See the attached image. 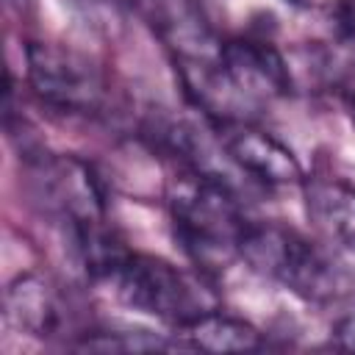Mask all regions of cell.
Returning a JSON list of instances; mask_svg holds the SVG:
<instances>
[{
  "instance_id": "1",
  "label": "cell",
  "mask_w": 355,
  "mask_h": 355,
  "mask_svg": "<svg viewBox=\"0 0 355 355\" xmlns=\"http://www.w3.org/2000/svg\"><path fill=\"white\" fill-rule=\"evenodd\" d=\"M169 219L175 241L202 272H225L241 247L250 219L241 211L236 189L186 169L169 186Z\"/></svg>"
},
{
  "instance_id": "11",
  "label": "cell",
  "mask_w": 355,
  "mask_h": 355,
  "mask_svg": "<svg viewBox=\"0 0 355 355\" xmlns=\"http://www.w3.org/2000/svg\"><path fill=\"white\" fill-rule=\"evenodd\" d=\"M72 347L83 352L86 349L89 352H158V349H175L186 344H175L161 333H147V330H86Z\"/></svg>"
},
{
  "instance_id": "6",
  "label": "cell",
  "mask_w": 355,
  "mask_h": 355,
  "mask_svg": "<svg viewBox=\"0 0 355 355\" xmlns=\"http://www.w3.org/2000/svg\"><path fill=\"white\" fill-rule=\"evenodd\" d=\"M214 130L227 158L250 180H258L263 186H297L305 180L302 164L294 150L269 130L255 128L247 119L216 122Z\"/></svg>"
},
{
  "instance_id": "12",
  "label": "cell",
  "mask_w": 355,
  "mask_h": 355,
  "mask_svg": "<svg viewBox=\"0 0 355 355\" xmlns=\"http://www.w3.org/2000/svg\"><path fill=\"white\" fill-rule=\"evenodd\" d=\"M330 341L338 349H344V352H355V302L333 319V324H330Z\"/></svg>"
},
{
  "instance_id": "14",
  "label": "cell",
  "mask_w": 355,
  "mask_h": 355,
  "mask_svg": "<svg viewBox=\"0 0 355 355\" xmlns=\"http://www.w3.org/2000/svg\"><path fill=\"white\" fill-rule=\"evenodd\" d=\"M6 6H8L11 11H17V14H22V11H28L31 0H6Z\"/></svg>"
},
{
  "instance_id": "5",
  "label": "cell",
  "mask_w": 355,
  "mask_h": 355,
  "mask_svg": "<svg viewBox=\"0 0 355 355\" xmlns=\"http://www.w3.org/2000/svg\"><path fill=\"white\" fill-rule=\"evenodd\" d=\"M216 61L225 78L233 83V89L252 108H258L261 103L286 97L294 89L291 67L272 42L252 39V36L225 39L219 44Z\"/></svg>"
},
{
  "instance_id": "7",
  "label": "cell",
  "mask_w": 355,
  "mask_h": 355,
  "mask_svg": "<svg viewBox=\"0 0 355 355\" xmlns=\"http://www.w3.org/2000/svg\"><path fill=\"white\" fill-rule=\"evenodd\" d=\"M155 36L172 50V58H216V36L200 0H130Z\"/></svg>"
},
{
  "instance_id": "2",
  "label": "cell",
  "mask_w": 355,
  "mask_h": 355,
  "mask_svg": "<svg viewBox=\"0 0 355 355\" xmlns=\"http://www.w3.org/2000/svg\"><path fill=\"white\" fill-rule=\"evenodd\" d=\"M239 258L252 272L280 283L308 302L336 300L344 288L341 269L316 244L275 222H250L241 236Z\"/></svg>"
},
{
  "instance_id": "10",
  "label": "cell",
  "mask_w": 355,
  "mask_h": 355,
  "mask_svg": "<svg viewBox=\"0 0 355 355\" xmlns=\"http://www.w3.org/2000/svg\"><path fill=\"white\" fill-rule=\"evenodd\" d=\"M186 344L191 349H205V352H258L263 349V333L239 316H230L225 311H205L194 322L183 327Z\"/></svg>"
},
{
  "instance_id": "15",
  "label": "cell",
  "mask_w": 355,
  "mask_h": 355,
  "mask_svg": "<svg viewBox=\"0 0 355 355\" xmlns=\"http://www.w3.org/2000/svg\"><path fill=\"white\" fill-rule=\"evenodd\" d=\"M347 108H349V116H352V125H355V97H347Z\"/></svg>"
},
{
  "instance_id": "8",
  "label": "cell",
  "mask_w": 355,
  "mask_h": 355,
  "mask_svg": "<svg viewBox=\"0 0 355 355\" xmlns=\"http://www.w3.org/2000/svg\"><path fill=\"white\" fill-rule=\"evenodd\" d=\"M3 316L17 333L53 338L64 327V302L44 275L19 272L3 291Z\"/></svg>"
},
{
  "instance_id": "3",
  "label": "cell",
  "mask_w": 355,
  "mask_h": 355,
  "mask_svg": "<svg viewBox=\"0 0 355 355\" xmlns=\"http://www.w3.org/2000/svg\"><path fill=\"white\" fill-rule=\"evenodd\" d=\"M108 283L128 308L169 322L180 330L214 308L211 297L197 280H191L169 261L136 250L122 255Z\"/></svg>"
},
{
  "instance_id": "17",
  "label": "cell",
  "mask_w": 355,
  "mask_h": 355,
  "mask_svg": "<svg viewBox=\"0 0 355 355\" xmlns=\"http://www.w3.org/2000/svg\"><path fill=\"white\" fill-rule=\"evenodd\" d=\"M283 3H291V6H300L302 0H283Z\"/></svg>"
},
{
  "instance_id": "16",
  "label": "cell",
  "mask_w": 355,
  "mask_h": 355,
  "mask_svg": "<svg viewBox=\"0 0 355 355\" xmlns=\"http://www.w3.org/2000/svg\"><path fill=\"white\" fill-rule=\"evenodd\" d=\"M100 3H108V6H125V3H130V0H100Z\"/></svg>"
},
{
  "instance_id": "4",
  "label": "cell",
  "mask_w": 355,
  "mask_h": 355,
  "mask_svg": "<svg viewBox=\"0 0 355 355\" xmlns=\"http://www.w3.org/2000/svg\"><path fill=\"white\" fill-rule=\"evenodd\" d=\"M25 75L33 94L55 111L75 116H97L105 108L108 92L103 72L86 55L69 47L50 42H28Z\"/></svg>"
},
{
  "instance_id": "9",
  "label": "cell",
  "mask_w": 355,
  "mask_h": 355,
  "mask_svg": "<svg viewBox=\"0 0 355 355\" xmlns=\"http://www.w3.org/2000/svg\"><path fill=\"white\" fill-rule=\"evenodd\" d=\"M300 186L311 222L327 239L355 250V186L341 178H305Z\"/></svg>"
},
{
  "instance_id": "13",
  "label": "cell",
  "mask_w": 355,
  "mask_h": 355,
  "mask_svg": "<svg viewBox=\"0 0 355 355\" xmlns=\"http://www.w3.org/2000/svg\"><path fill=\"white\" fill-rule=\"evenodd\" d=\"M333 25L338 36L355 39V0H336L333 6Z\"/></svg>"
}]
</instances>
